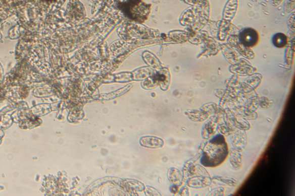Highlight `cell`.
Returning a JSON list of instances; mask_svg holds the SVG:
<instances>
[{
    "label": "cell",
    "mask_w": 295,
    "mask_h": 196,
    "mask_svg": "<svg viewBox=\"0 0 295 196\" xmlns=\"http://www.w3.org/2000/svg\"><path fill=\"white\" fill-rule=\"evenodd\" d=\"M228 153L227 146L222 137L215 138L205 150L203 163L206 166H216L222 163Z\"/></svg>",
    "instance_id": "1"
},
{
    "label": "cell",
    "mask_w": 295,
    "mask_h": 196,
    "mask_svg": "<svg viewBox=\"0 0 295 196\" xmlns=\"http://www.w3.org/2000/svg\"><path fill=\"white\" fill-rule=\"evenodd\" d=\"M239 38L241 43L249 48L255 47L260 41L259 33L252 28H245L240 32Z\"/></svg>",
    "instance_id": "2"
},
{
    "label": "cell",
    "mask_w": 295,
    "mask_h": 196,
    "mask_svg": "<svg viewBox=\"0 0 295 196\" xmlns=\"http://www.w3.org/2000/svg\"><path fill=\"white\" fill-rule=\"evenodd\" d=\"M141 145L147 148H159L163 145L161 139L154 137H143L140 140Z\"/></svg>",
    "instance_id": "3"
},
{
    "label": "cell",
    "mask_w": 295,
    "mask_h": 196,
    "mask_svg": "<svg viewBox=\"0 0 295 196\" xmlns=\"http://www.w3.org/2000/svg\"><path fill=\"white\" fill-rule=\"evenodd\" d=\"M273 43L274 46L281 48L285 47L288 43V38L285 34L278 33L273 37Z\"/></svg>",
    "instance_id": "4"
}]
</instances>
